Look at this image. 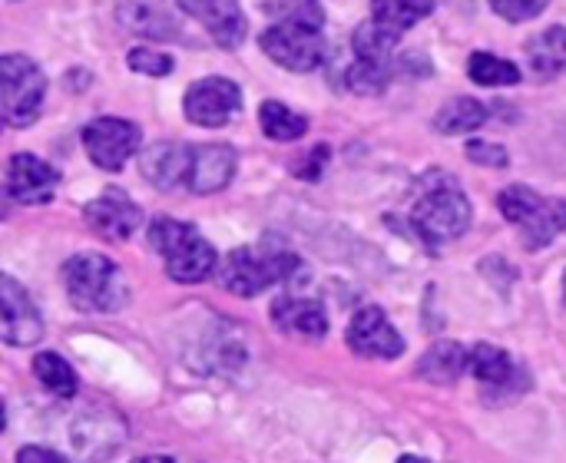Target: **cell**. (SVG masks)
Returning a JSON list of instances; mask_svg holds the SVG:
<instances>
[{
	"label": "cell",
	"instance_id": "1",
	"mask_svg": "<svg viewBox=\"0 0 566 463\" xmlns=\"http://www.w3.org/2000/svg\"><path fill=\"white\" fill-rule=\"evenodd\" d=\"M269 13L279 20L262 33V50L285 70L308 73L325 60V36H322V3L318 0H272L265 3Z\"/></svg>",
	"mask_w": 566,
	"mask_h": 463
},
{
	"label": "cell",
	"instance_id": "2",
	"mask_svg": "<svg viewBox=\"0 0 566 463\" xmlns=\"http://www.w3.org/2000/svg\"><path fill=\"white\" fill-rule=\"evenodd\" d=\"M149 245L163 255L166 275L182 285L206 282L216 272V249L202 239V232L189 222L159 215L149 222Z\"/></svg>",
	"mask_w": 566,
	"mask_h": 463
},
{
	"label": "cell",
	"instance_id": "3",
	"mask_svg": "<svg viewBox=\"0 0 566 463\" xmlns=\"http://www.w3.org/2000/svg\"><path fill=\"white\" fill-rule=\"evenodd\" d=\"M63 285H66L70 305L86 315H106V312L123 308V302H126V285L119 275V265L99 252H80V255L66 259Z\"/></svg>",
	"mask_w": 566,
	"mask_h": 463
},
{
	"label": "cell",
	"instance_id": "4",
	"mask_svg": "<svg viewBox=\"0 0 566 463\" xmlns=\"http://www.w3.org/2000/svg\"><path fill=\"white\" fill-rule=\"evenodd\" d=\"M298 269H302V262L282 245H242L226 255L219 282L226 292H232L239 298H255L265 288L289 282Z\"/></svg>",
	"mask_w": 566,
	"mask_h": 463
},
{
	"label": "cell",
	"instance_id": "5",
	"mask_svg": "<svg viewBox=\"0 0 566 463\" xmlns=\"http://www.w3.org/2000/svg\"><path fill=\"white\" fill-rule=\"evenodd\" d=\"M411 225L428 249H441L471 229V202L454 182L431 186L411 212Z\"/></svg>",
	"mask_w": 566,
	"mask_h": 463
},
{
	"label": "cell",
	"instance_id": "6",
	"mask_svg": "<svg viewBox=\"0 0 566 463\" xmlns=\"http://www.w3.org/2000/svg\"><path fill=\"white\" fill-rule=\"evenodd\" d=\"M507 222H514L524 235L527 249L551 245L566 229V202L564 199H544L541 192L527 186H511L497 199Z\"/></svg>",
	"mask_w": 566,
	"mask_h": 463
},
{
	"label": "cell",
	"instance_id": "7",
	"mask_svg": "<svg viewBox=\"0 0 566 463\" xmlns=\"http://www.w3.org/2000/svg\"><path fill=\"white\" fill-rule=\"evenodd\" d=\"M43 93H46V80L30 56L7 53L0 60V96H3L7 126H30L40 113Z\"/></svg>",
	"mask_w": 566,
	"mask_h": 463
},
{
	"label": "cell",
	"instance_id": "8",
	"mask_svg": "<svg viewBox=\"0 0 566 463\" xmlns=\"http://www.w3.org/2000/svg\"><path fill=\"white\" fill-rule=\"evenodd\" d=\"M139 139H143L139 126L129 119H116V116H99L83 126L86 156L106 172H119L139 149Z\"/></svg>",
	"mask_w": 566,
	"mask_h": 463
},
{
	"label": "cell",
	"instance_id": "9",
	"mask_svg": "<svg viewBox=\"0 0 566 463\" xmlns=\"http://www.w3.org/2000/svg\"><path fill=\"white\" fill-rule=\"evenodd\" d=\"M239 109H242V90L226 76H206V80L192 83L182 99L186 119L196 126H206V129L226 126Z\"/></svg>",
	"mask_w": 566,
	"mask_h": 463
},
{
	"label": "cell",
	"instance_id": "10",
	"mask_svg": "<svg viewBox=\"0 0 566 463\" xmlns=\"http://www.w3.org/2000/svg\"><path fill=\"white\" fill-rule=\"evenodd\" d=\"M0 338L17 348L36 345L43 338V322L33 298L10 275L0 278Z\"/></svg>",
	"mask_w": 566,
	"mask_h": 463
},
{
	"label": "cell",
	"instance_id": "11",
	"mask_svg": "<svg viewBox=\"0 0 566 463\" xmlns=\"http://www.w3.org/2000/svg\"><path fill=\"white\" fill-rule=\"evenodd\" d=\"M348 348L358 358L391 361V358L405 355V338L398 335V328L388 322V315L378 305H365L355 312V318L348 325Z\"/></svg>",
	"mask_w": 566,
	"mask_h": 463
},
{
	"label": "cell",
	"instance_id": "12",
	"mask_svg": "<svg viewBox=\"0 0 566 463\" xmlns=\"http://www.w3.org/2000/svg\"><path fill=\"white\" fill-rule=\"evenodd\" d=\"M239 156L226 143H202L189 146V172H186V189L196 196H212L226 189L235 176Z\"/></svg>",
	"mask_w": 566,
	"mask_h": 463
},
{
	"label": "cell",
	"instance_id": "13",
	"mask_svg": "<svg viewBox=\"0 0 566 463\" xmlns=\"http://www.w3.org/2000/svg\"><path fill=\"white\" fill-rule=\"evenodd\" d=\"M60 172L33 152H17L7 162V196L23 206H43L53 199Z\"/></svg>",
	"mask_w": 566,
	"mask_h": 463
},
{
	"label": "cell",
	"instance_id": "14",
	"mask_svg": "<svg viewBox=\"0 0 566 463\" xmlns=\"http://www.w3.org/2000/svg\"><path fill=\"white\" fill-rule=\"evenodd\" d=\"M90 229L103 239H113V242H126L139 222H143V212L133 199H126V192L119 189H106L99 199H93L86 209H83Z\"/></svg>",
	"mask_w": 566,
	"mask_h": 463
},
{
	"label": "cell",
	"instance_id": "15",
	"mask_svg": "<svg viewBox=\"0 0 566 463\" xmlns=\"http://www.w3.org/2000/svg\"><path fill=\"white\" fill-rule=\"evenodd\" d=\"M189 17H196L222 50H239L245 40V13L239 0H176Z\"/></svg>",
	"mask_w": 566,
	"mask_h": 463
},
{
	"label": "cell",
	"instance_id": "16",
	"mask_svg": "<svg viewBox=\"0 0 566 463\" xmlns=\"http://www.w3.org/2000/svg\"><path fill=\"white\" fill-rule=\"evenodd\" d=\"M272 322L285 335H302V338H325L328 335V315L322 302L315 298H298V295H282L272 302Z\"/></svg>",
	"mask_w": 566,
	"mask_h": 463
},
{
	"label": "cell",
	"instance_id": "17",
	"mask_svg": "<svg viewBox=\"0 0 566 463\" xmlns=\"http://www.w3.org/2000/svg\"><path fill=\"white\" fill-rule=\"evenodd\" d=\"M143 179L153 182L156 189H186V172H189V146L182 143H156L143 152L139 159Z\"/></svg>",
	"mask_w": 566,
	"mask_h": 463
},
{
	"label": "cell",
	"instance_id": "18",
	"mask_svg": "<svg viewBox=\"0 0 566 463\" xmlns=\"http://www.w3.org/2000/svg\"><path fill=\"white\" fill-rule=\"evenodd\" d=\"M116 20L126 30H133L139 36H149V40H176L179 36L176 17L159 0H119Z\"/></svg>",
	"mask_w": 566,
	"mask_h": 463
},
{
	"label": "cell",
	"instance_id": "19",
	"mask_svg": "<svg viewBox=\"0 0 566 463\" xmlns=\"http://www.w3.org/2000/svg\"><path fill=\"white\" fill-rule=\"evenodd\" d=\"M527 63H531V73L541 80L566 73V27H551V30L531 36L527 40Z\"/></svg>",
	"mask_w": 566,
	"mask_h": 463
},
{
	"label": "cell",
	"instance_id": "20",
	"mask_svg": "<svg viewBox=\"0 0 566 463\" xmlns=\"http://www.w3.org/2000/svg\"><path fill=\"white\" fill-rule=\"evenodd\" d=\"M468 358H471V351H464L458 341H438V345H431V351L421 358L418 375H424V378L434 381V385H454V381L464 375Z\"/></svg>",
	"mask_w": 566,
	"mask_h": 463
},
{
	"label": "cell",
	"instance_id": "21",
	"mask_svg": "<svg viewBox=\"0 0 566 463\" xmlns=\"http://www.w3.org/2000/svg\"><path fill=\"white\" fill-rule=\"evenodd\" d=\"M488 123V106L481 99L471 96H458L448 106H441V113L434 116V129L444 136H458V133H474Z\"/></svg>",
	"mask_w": 566,
	"mask_h": 463
},
{
	"label": "cell",
	"instance_id": "22",
	"mask_svg": "<svg viewBox=\"0 0 566 463\" xmlns=\"http://www.w3.org/2000/svg\"><path fill=\"white\" fill-rule=\"evenodd\" d=\"M259 123H262V133L275 143H292V139H302L308 133V119L292 113L285 103L279 99H265L262 109H259Z\"/></svg>",
	"mask_w": 566,
	"mask_h": 463
},
{
	"label": "cell",
	"instance_id": "23",
	"mask_svg": "<svg viewBox=\"0 0 566 463\" xmlns=\"http://www.w3.org/2000/svg\"><path fill=\"white\" fill-rule=\"evenodd\" d=\"M468 368H471V375H474L478 381H484V385H491V388H501V385H507V381L514 378V361H511V355L501 351V348H494V345H488V341H481V345L471 348Z\"/></svg>",
	"mask_w": 566,
	"mask_h": 463
},
{
	"label": "cell",
	"instance_id": "24",
	"mask_svg": "<svg viewBox=\"0 0 566 463\" xmlns=\"http://www.w3.org/2000/svg\"><path fill=\"white\" fill-rule=\"evenodd\" d=\"M33 375L36 381L53 394V398H73L76 394V371L56 355V351H40L33 358Z\"/></svg>",
	"mask_w": 566,
	"mask_h": 463
},
{
	"label": "cell",
	"instance_id": "25",
	"mask_svg": "<svg viewBox=\"0 0 566 463\" xmlns=\"http://www.w3.org/2000/svg\"><path fill=\"white\" fill-rule=\"evenodd\" d=\"M434 10V0H371V20L405 33Z\"/></svg>",
	"mask_w": 566,
	"mask_h": 463
},
{
	"label": "cell",
	"instance_id": "26",
	"mask_svg": "<svg viewBox=\"0 0 566 463\" xmlns=\"http://www.w3.org/2000/svg\"><path fill=\"white\" fill-rule=\"evenodd\" d=\"M468 73H471V80L481 83V86H514V83H521L517 63L501 60V56H494V53H488V50L471 53Z\"/></svg>",
	"mask_w": 566,
	"mask_h": 463
},
{
	"label": "cell",
	"instance_id": "27",
	"mask_svg": "<svg viewBox=\"0 0 566 463\" xmlns=\"http://www.w3.org/2000/svg\"><path fill=\"white\" fill-rule=\"evenodd\" d=\"M398 40H401L398 30H391V27H385V23H378V20H368V23H361V27L355 30L352 46H355V53H358L361 60H388V53L398 46Z\"/></svg>",
	"mask_w": 566,
	"mask_h": 463
},
{
	"label": "cell",
	"instance_id": "28",
	"mask_svg": "<svg viewBox=\"0 0 566 463\" xmlns=\"http://www.w3.org/2000/svg\"><path fill=\"white\" fill-rule=\"evenodd\" d=\"M391 76H395V70H391L388 60H361L358 56V63L348 70V86L355 93L368 96V93H381L391 83Z\"/></svg>",
	"mask_w": 566,
	"mask_h": 463
},
{
	"label": "cell",
	"instance_id": "29",
	"mask_svg": "<svg viewBox=\"0 0 566 463\" xmlns=\"http://www.w3.org/2000/svg\"><path fill=\"white\" fill-rule=\"evenodd\" d=\"M126 66H129L133 73H143V76H166V73L172 70V60H169L166 53H159V50H143V46H136V50H129Z\"/></svg>",
	"mask_w": 566,
	"mask_h": 463
},
{
	"label": "cell",
	"instance_id": "30",
	"mask_svg": "<svg viewBox=\"0 0 566 463\" xmlns=\"http://www.w3.org/2000/svg\"><path fill=\"white\" fill-rule=\"evenodd\" d=\"M551 0H491V10L511 23H524V20H534L547 10Z\"/></svg>",
	"mask_w": 566,
	"mask_h": 463
},
{
	"label": "cell",
	"instance_id": "31",
	"mask_svg": "<svg viewBox=\"0 0 566 463\" xmlns=\"http://www.w3.org/2000/svg\"><path fill=\"white\" fill-rule=\"evenodd\" d=\"M468 156H471L474 162H481V166H491V169H504V166L511 162V156H507L504 146L484 143V139H471V143H468Z\"/></svg>",
	"mask_w": 566,
	"mask_h": 463
},
{
	"label": "cell",
	"instance_id": "32",
	"mask_svg": "<svg viewBox=\"0 0 566 463\" xmlns=\"http://www.w3.org/2000/svg\"><path fill=\"white\" fill-rule=\"evenodd\" d=\"M17 463H70L66 457H60L56 451H50V448H23L20 454H17Z\"/></svg>",
	"mask_w": 566,
	"mask_h": 463
},
{
	"label": "cell",
	"instance_id": "33",
	"mask_svg": "<svg viewBox=\"0 0 566 463\" xmlns=\"http://www.w3.org/2000/svg\"><path fill=\"white\" fill-rule=\"evenodd\" d=\"M133 463H176L172 457H139V461Z\"/></svg>",
	"mask_w": 566,
	"mask_h": 463
},
{
	"label": "cell",
	"instance_id": "34",
	"mask_svg": "<svg viewBox=\"0 0 566 463\" xmlns=\"http://www.w3.org/2000/svg\"><path fill=\"white\" fill-rule=\"evenodd\" d=\"M398 463H428V461H424V457H415V454H405Z\"/></svg>",
	"mask_w": 566,
	"mask_h": 463
},
{
	"label": "cell",
	"instance_id": "35",
	"mask_svg": "<svg viewBox=\"0 0 566 463\" xmlns=\"http://www.w3.org/2000/svg\"><path fill=\"white\" fill-rule=\"evenodd\" d=\"M564 302H566V282H564Z\"/></svg>",
	"mask_w": 566,
	"mask_h": 463
}]
</instances>
